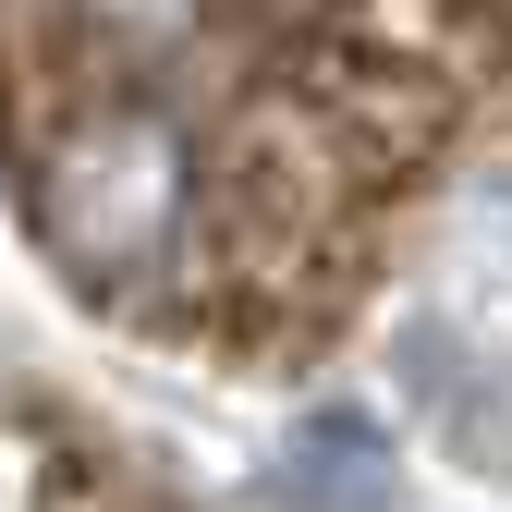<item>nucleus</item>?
I'll use <instances>...</instances> for the list:
<instances>
[{
	"instance_id": "nucleus-2",
	"label": "nucleus",
	"mask_w": 512,
	"mask_h": 512,
	"mask_svg": "<svg viewBox=\"0 0 512 512\" xmlns=\"http://www.w3.org/2000/svg\"><path fill=\"white\" fill-rule=\"evenodd\" d=\"M281 488L305 512H378V488H391V439H378V415H305L281 439Z\"/></svg>"
},
{
	"instance_id": "nucleus-1",
	"label": "nucleus",
	"mask_w": 512,
	"mask_h": 512,
	"mask_svg": "<svg viewBox=\"0 0 512 512\" xmlns=\"http://www.w3.org/2000/svg\"><path fill=\"white\" fill-rule=\"evenodd\" d=\"M25 208H37V244L74 281L147 293L171 256H183V232H196V147H183V122L147 110V98L61 110L49 135H37Z\"/></svg>"
}]
</instances>
